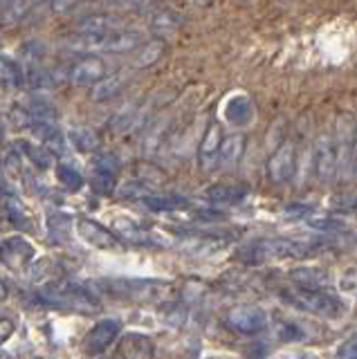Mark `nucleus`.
Here are the masks:
<instances>
[{
	"mask_svg": "<svg viewBox=\"0 0 357 359\" xmlns=\"http://www.w3.org/2000/svg\"><path fill=\"white\" fill-rule=\"evenodd\" d=\"M285 298L292 301L296 307H301V310L312 312L324 319H337L346 312V305L342 298L330 292H324V290L296 287V290H290V292H285Z\"/></svg>",
	"mask_w": 357,
	"mask_h": 359,
	"instance_id": "1",
	"label": "nucleus"
},
{
	"mask_svg": "<svg viewBox=\"0 0 357 359\" xmlns=\"http://www.w3.org/2000/svg\"><path fill=\"white\" fill-rule=\"evenodd\" d=\"M70 45L79 52H131V50L142 45L138 32H113L101 34V36H90V34H79Z\"/></svg>",
	"mask_w": 357,
	"mask_h": 359,
	"instance_id": "2",
	"label": "nucleus"
},
{
	"mask_svg": "<svg viewBox=\"0 0 357 359\" xmlns=\"http://www.w3.org/2000/svg\"><path fill=\"white\" fill-rule=\"evenodd\" d=\"M41 296L45 298L50 305L58 307H70L76 312H95L97 310V298L88 292V287L65 283V285H47Z\"/></svg>",
	"mask_w": 357,
	"mask_h": 359,
	"instance_id": "3",
	"label": "nucleus"
},
{
	"mask_svg": "<svg viewBox=\"0 0 357 359\" xmlns=\"http://www.w3.org/2000/svg\"><path fill=\"white\" fill-rule=\"evenodd\" d=\"M108 290H113L119 296L131 298L138 303H151L160 301L169 292V283H160V281H140V279H129V281H110Z\"/></svg>",
	"mask_w": 357,
	"mask_h": 359,
	"instance_id": "4",
	"label": "nucleus"
},
{
	"mask_svg": "<svg viewBox=\"0 0 357 359\" xmlns=\"http://www.w3.org/2000/svg\"><path fill=\"white\" fill-rule=\"evenodd\" d=\"M227 321L241 335H257L268 326V314L257 305H238L229 312Z\"/></svg>",
	"mask_w": 357,
	"mask_h": 359,
	"instance_id": "5",
	"label": "nucleus"
},
{
	"mask_svg": "<svg viewBox=\"0 0 357 359\" xmlns=\"http://www.w3.org/2000/svg\"><path fill=\"white\" fill-rule=\"evenodd\" d=\"M339 157H337V146L330 135H321L314 142V171L321 182H330L337 173Z\"/></svg>",
	"mask_w": 357,
	"mask_h": 359,
	"instance_id": "6",
	"label": "nucleus"
},
{
	"mask_svg": "<svg viewBox=\"0 0 357 359\" xmlns=\"http://www.w3.org/2000/svg\"><path fill=\"white\" fill-rule=\"evenodd\" d=\"M79 236L86 241L90 247L101 252H122V241L113 234L108 232L104 225H99L95 220H79Z\"/></svg>",
	"mask_w": 357,
	"mask_h": 359,
	"instance_id": "7",
	"label": "nucleus"
},
{
	"mask_svg": "<svg viewBox=\"0 0 357 359\" xmlns=\"http://www.w3.org/2000/svg\"><path fill=\"white\" fill-rule=\"evenodd\" d=\"M294 146L292 144H283V146H279L274 153H272V157L268 162V173L272 177V182L281 184V182H290L292 175H294Z\"/></svg>",
	"mask_w": 357,
	"mask_h": 359,
	"instance_id": "8",
	"label": "nucleus"
},
{
	"mask_svg": "<svg viewBox=\"0 0 357 359\" xmlns=\"http://www.w3.org/2000/svg\"><path fill=\"white\" fill-rule=\"evenodd\" d=\"M122 332V323L117 319H106V321H99L95 328L88 332L86 337V350L90 355H99L113 344V341L119 337Z\"/></svg>",
	"mask_w": 357,
	"mask_h": 359,
	"instance_id": "9",
	"label": "nucleus"
},
{
	"mask_svg": "<svg viewBox=\"0 0 357 359\" xmlns=\"http://www.w3.org/2000/svg\"><path fill=\"white\" fill-rule=\"evenodd\" d=\"M117 160L110 153H101L95 157V175H92V186L99 193H113L117 180Z\"/></svg>",
	"mask_w": 357,
	"mask_h": 359,
	"instance_id": "10",
	"label": "nucleus"
},
{
	"mask_svg": "<svg viewBox=\"0 0 357 359\" xmlns=\"http://www.w3.org/2000/svg\"><path fill=\"white\" fill-rule=\"evenodd\" d=\"M106 63L99 56H88L81 63H76L70 72L72 85H99L104 81Z\"/></svg>",
	"mask_w": 357,
	"mask_h": 359,
	"instance_id": "11",
	"label": "nucleus"
},
{
	"mask_svg": "<svg viewBox=\"0 0 357 359\" xmlns=\"http://www.w3.org/2000/svg\"><path fill=\"white\" fill-rule=\"evenodd\" d=\"M220 149H223V142H220V126L211 124L207 128L205 138L200 142V166L205 171H211L214 166L220 164Z\"/></svg>",
	"mask_w": 357,
	"mask_h": 359,
	"instance_id": "12",
	"label": "nucleus"
},
{
	"mask_svg": "<svg viewBox=\"0 0 357 359\" xmlns=\"http://www.w3.org/2000/svg\"><path fill=\"white\" fill-rule=\"evenodd\" d=\"M34 256V247L25 241L21 236H14V238H5L3 243V259L7 265H12V268H21L28 261H32Z\"/></svg>",
	"mask_w": 357,
	"mask_h": 359,
	"instance_id": "13",
	"label": "nucleus"
},
{
	"mask_svg": "<svg viewBox=\"0 0 357 359\" xmlns=\"http://www.w3.org/2000/svg\"><path fill=\"white\" fill-rule=\"evenodd\" d=\"M254 117V106L245 95H236L227 101L225 106V119L234 126H248Z\"/></svg>",
	"mask_w": 357,
	"mask_h": 359,
	"instance_id": "14",
	"label": "nucleus"
},
{
	"mask_svg": "<svg viewBox=\"0 0 357 359\" xmlns=\"http://www.w3.org/2000/svg\"><path fill=\"white\" fill-rule=\"evenodd\" d=\"M290 279L303 290H319L330 283L326 272H321L317 268H296L290 272Z\"/></svg>",
	"mask_w": 357,
	"mask_h": 359,
	"instance_id": "15",
	"label": "nucleus"
},
{
	"mask_svg": "<svg viewBox=\"0 0 357 359\" xmlns=\"http://www.w3.org/2000/svg\"><path fill=\"white\" fill-rule=\"evenodd\" d=\"M122 21L113 19V16H88L86 21L79 23L81 34H90V36H101V34H113L119 32Z\"/></svg>",
	"mask_w": 357,
	"mask_h": 359,
	"instance_id": "16",
	"label": "nucleus"
},
{
	"mask_svg": "<svg viewBox=\"0 0 357 359\" xmlns=\"http://www.w3.org/2000/svg\"><path fill=\"white\" fill-rule=\"evenodd\" d=\"M144 204L151 209V211H177V209H184L189 200L184 195H173V193H166V195H147L144 198Z\"/></svg>",
	"mask_w": 357,
	"mask_h": 359,
	"instance_id": "17",
	"label": "nucleus"
},
{
	"mask_svg": "<svg viewBox=\"0 0 357 359\" xmlns=\"http://www.w3.org/2000/svg\"><path fill=\"white\" fill-rule=\"evenodd\" d=\"M70 144L81 153H92L99 149L97 133L88 126H72L70 128Z\"/></svg>",
	"mask_w": 357,
	"mask_h": 359,
	"instance_id": "18",
	"label": "nucleus"
},
{
	"mask_svg": "<svg viewBox=\"0 0 357 359\" xmlns=\"http://www.w3.org/2000/svg\"><path fill=\"white\" fill-rule=\"evenodd\" d=\"M245 191L243 186H229V184H216L211 186L207 191V198L211 202H218V204H236L245 198Z\"/></svg>",
	"mask_w": 357,
	"mask_h": 359,
	"instance_id": "19",
	"label": "nucleus"
},
{
	"mask_svg": "<svg viewBox=\"0 0 357 359\" xmlns=\"http://www.w3.org/2000/svg\"><path fill=\"white\" fill-rule=\"evenodd\" d=\"M126 83V76L124 74H113V76H106L104 81H101L99 85H95L92 88V99L95 101H108L113 99L115 95H119Z\"/></svg>",
	"mask_w": 357,
	"mask_h": 359,
	"instance_id": "20",
	"label": "nucleus"
},
{
	"mask_svg": "<svg viewBox=\"0 0 357 359\" xmlns=\"http://www.w3.org/2000/svg\"><path fill=\"white\" fill-rule=\"evenodd\" d=\"M243 151H245V140L241 135L227 138L223 142V149H220V166H234L243 157Z\"/></svg>",
	"mask_w": 357,
	"mask_h": 359,
	"instance_id": "21",
	"label": "nucleus"
},
{
	"mask_svg": "<svg viewBox=\"0 0 357 359\" xmlns=\"http://www.w3.org/2000/svg\"><path fill=\"white\" fill-rule=\"evenodd\" d=\"M3 83L12 90H21L28 83V74L21 70V65L12 61L10 56H3Z\"/></svg>",
	"mask_w": 357,
	"mask_h": 359,
	"instance_id": "22",
	"label": "nucleus"
},
{
	"mask_svg": "<svg viewBox=\"0 0 357 359\" xmlns=\"http://www.w3.org/2000/svg\"><path fill=\"white\" fill-rule=\"evenodd\" d=\"M122 355L124 359H142V357H149L151 355V344L147 337H140V335H131L126 337L124 346H122Z\"/></svg>",
	"mask_w": 357,
	"mask_h": 359,
	"instance_id": "23",
	"label": "nucleus"
},
{
	"mask_svg": "<svg viewBox=\"0 0 357 359\" xmlns=\"http://www.w3.org/2000/svg\"><path fill=\"white\" fill-rule=\"evenodd\" d=\"M21 149L28 153V157L32 160V164H36L39 168H50L52 166V151L41 146V144H30V142H21Z\"/></svg>",
	"mask_w": 357,
	"mask_h": 359,
	"instance_id": "24",
	"label": "nucleus"
},
{
	"mask_svg": "<svg viewBox=\"0 0 357 359\" xmlns=\"http://www.w3.org/2000/svg\"><path fill=\"white\" fill-rule=\"evenodd\" d=\"M164 52V43L162 41H151V43H144L138 52V58H135V65L138 67H149L158 61L160 56Z\"/></svg>",
	"mask_w": 357,
	"mask_h": 359,
	"instance_id": "25",
	"label": "nucleus"
},
{
	"mask_svg": "<svg viewBox=\"0 0 357 359\" xmlns=\"http://www.w3.org/2000/svg\"><path fill=\"white\" fill-rule=\"evenodd\" d=\"M56 177H58V182H61L67 191H79L81 186H83L81 173H79L76 168L67 166V164H58V166H56Z\"/></svg>",
	"mask_w": 357,
	"mask_h": 359,
	"instance_id": "26",
	"label": "nucleus"
},
{
	"mask_svg": "<svg viewBox=\"0 0 357 359\" xmlns=\"http://www.w3.org/2000/svg\"><path fill=\"white\" fill-rule=\"evenodd\" d=\"M7 211H10V218H12V222L16 225V229H21V232H28V229L32 227V220L28 216V211H25V207H23L19 200H7Z\"/></svg>",
	"mask_w": 357,
	"mask_h": 359,
	"instance_id": "27",
	"label": "nucleus"
},
{
	"mask_svg": "<svg viewBox=\"0 0 357 359\" xmlns=\"http://www.w3.org/2000/svg\"><path fill=\"white\" fill-rule=\"evenodd\" d=\"M177 25H180V19H177L175 14H158L155 19H153V30H158L160 34L173 32Z\"/></svg>",
	"mask_w": 357,
	"mask_h": 359,
	"instance_id": "28",
	"label": "nucleus"
},
{
	"mask_svg": "<svg viewBox=\"0 0 357 359\" xmlns=\"http://www.w3.org/2000/svg\"><path fill=\"white\" fill-rule=\"evenodd\" d=\"M70 218L63 216V213H54L52 218H50V232H52L56 238H63L70 232Z\"/></svg>",
	"mask_w": 357,
	"mask_h": 359,
	"instance_id": "29",
	"label": "nucleus"
},
{
	"mask_svg": "<svg viewBox=\"0 0 357 359\" xmlns=\"http://www.w3.org/2000/svg\"><path fill=\"white\" fill-rule=\"evenodd\" d=\"M117 227L122 229V238H126V241H131V243H144L142 229L138 225H133L131 220H119Z\"/></svg>",
	"mask_w": 357,
	"mask_h": 359,
	"instance_id": "30",
	"label": "nucleus"
},
{
	"mask_svg": "<svg viewBox=\"0 0 357 359\" xmlns=\"http://www.w3.org/2000/svg\"><path fill=\"white\" fill-rule=\"evenodd\" d=\"M28 83H32V88H36V90L50 88V85H52V76L45 74L43 70H32L28 74Z\"/></svg>",
	"mask_w": 357,
	"mask_h": 359,
	"instance_id": "31",
	"label": "nucleus"
},
{
	"mask_svg": "<svg viewBox=\"0 0 357 359\" xmlns=\"http://www.w3.org/2000/svg\"><path fill=\"white\" fill-rule=\"evenodd\" d=\"M335 359H357V335L346 339L342 346H339Z\"/></svg>",
	"mask_w": 357,
	"mask_h": 359,
	"instance_id": "32",
	"label": "nucleus"
},
{
	"mask_svg": "<svg viewBox=\"0 0 357 359\" xmlns=\"http://www.w3.org/2000/svg\"><path fill=\"white\" fill-rule=\"evenodd\" d=\"M281 339L283 341H299L301 339V332H299V328H294L292 323H288V326L281 328Z\"/></svg>",
	"mask_w": 357,
	"mask_h": 359,
	"instance_id": "33",
	"label": "nucleus"
},
{
	"mask_svg": "<svg viewBox=\"0 0 357 359\" xmlns=\"http://www.w3.org/2000/svg\"><path fill=\"white\" fill-rule=\"evenodd\" d=\"M353 171L357 175V135H355V157H353Z\"/></svg>",
	"mask_w": 357,
	"mask_h": 359,
	"instance_id": "34",
	"label": "nucleus"
}]
</instances>
